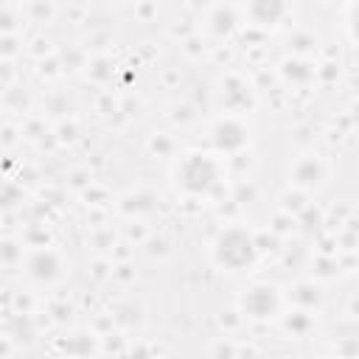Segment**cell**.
Here are the masks:
<instances>
[{
	"mask_svg": "<svg viewBox=\"0 0 359 359\" xmlns=\"http://www.w3.org/2000/svg\"><path fill=\"white\" fill-rule=\"evenodd\" d=\"M177 177H180V182H182L188 191L205 194V191H210L213 182H216V165H213L208 157H202V154H191V157L182 163V168H180Z\"/></svg>",
	"mask_w": 359,
	"mask_h": 359,
	"instance_id": "cell-1",
	"label": "cell"
},
{
	"mask_svg": "<svg viewBox=\"0 0 359 359\" xmlns=\"http://www.w3.org/2000/svg\"><path fill=\"white\" fill-rule=\"evenodd\" d=\"M219 261L222 264H227V266H244V264H250L252 261V238L247 236V233H241V230H227L222 238H219Z\"/></svg>",
	"mask_w": 359,
	"mask_h": 359,
	"instance_id": "cell-2",
	"label": "cell"
},
{
	"mask_svg": "<svg viewBox=\"0 0 359 359\" xmlns=\"http://www.w3.org/2000/svg\"><path fill=\"white\" fill-rule=\"evenodd\" d=\"M244 303H247V309H250L255 317H264V314H269V311L275 309V294H272V289L258 286V289L250 292V297H247Z\"/></svg>",
	"mask_w": 359,
	"mask_h": 359,
	"instance_id": "cell-3",
	"label": "cell"
},
{
	"mask_svg": "<svg viewBox=\"0 0 359 359\" xmlns=\"http://www.w3.org/2000/svg\"><path fill=\"white\" fill-rule=\"evenodd\" d=\"M250 11L258 22H275L283 14V0H252Z\"/></svg>",
	"mask_w": 359,
	"mask_h": 359,
	"instance_id": "cell-4",
	"label": "cell"
}]
</instances>
